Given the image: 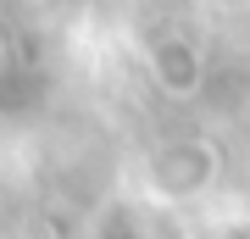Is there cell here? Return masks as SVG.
<instances>
[{
	"instance_id": "6da1fadb",
	"label": "cell",
	"mask_w": 250,
	"mask_h": 239,
	"mask_svg": "<svg viewBox=\"0 0 250 239\" xmlns=\"http://www.w3.org/2000/svg\"><path fill=\"white\" fill-rule=\"evenodd\" d=\"M217 167H223V156L211 151L206 139H178V145H161L150 156V195L156 200H184V195H200V189H211Z\"/></svg>"
},
{
	"instance_id": "7a4b0ae2",
	"label": "cell",
	"mask_w": 250,
	"mask_h": 239,
	"mask_svg": "<svg viewBox=\"0 0 250 239\" xmlns=\"http://www.w3.org/2000/svg\"><path fill=\"white\" fill-rule=\"evenodd\" d=\"M150 78H156V89H167L172 100H189V95L206 84V62H200V50H195L189 39L161 34V39L150 44Z\"/></svg>"
}]
</instances>
